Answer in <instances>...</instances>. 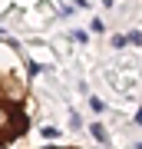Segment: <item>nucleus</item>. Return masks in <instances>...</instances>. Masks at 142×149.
Here are the masks:
<instances>
[{"label":"nucleus","instance_id":"nucleus-1","mask_svg":"<svg viewBox=\"0 0 142 149\" xmlns=\"http://www.w3.org/2000/svg\"><path fill=\"white\" fill-rule=\"evenodd\" d=\"M33 126V90L23 60L0 43V149H10Z\"/></svg>","mask_w":142,"mask_h":149},{"label":"nucleus","instance_id":"nucleus-2","mask_svg":"<svg viewBox=\"0 0 142 149\" xmlns=\"http://www.w3.org/2000/svg\"><path fill=\"white\" fill-rule=\"evenodd\" d=\"M40 149H76V146H40Z\"/></svg>","mask_w":142,"mask_h":149}]
</instances>
